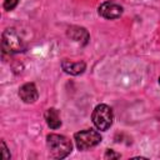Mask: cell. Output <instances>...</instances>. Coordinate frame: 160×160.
Instances as JSON below:
<instances>
[{"label":"cell","instance_id":"1","mask_svg":"<svg viewBox=\"0 0 160 160\" xmlns=\"http://www.w3.org/2000/svg\"><path fill=\"white\" fill-rule=\"evenodd\" d=\"M46 146L49 156L56 160L65 159L72 151V142L70 139L60 134H49L46 136Z\"/></svg>","mask_w":160,"mask_h":160},{"label":"cell","instance_id":"2","mask_svg":"<svg viewBox=\"0 0 160 160\" xmlns=\"http://www.w3.org/2000/svg\"><path fill=\"white\" fill-rule=\"evenodd\" d=\"M1 49L4 55L5 54L12 55V54L26 51L28 45L25 40L20 36V34L16 31V29L8 28L2 31V35H1Z\"/></svg>","mask_w":160,"mask_h":160},{"label":"cell","instance_id":"3","mask_svg":"<svg viewBox=\"0 0 160 160\" xmlns=\"http://www.w3.org/2000/svg\"><path fill=\"white\" fill-rule=\"evenodd\" d=\"M91 120L94 126L100 131H106L114 121L112 109L106 104H99L94 108L91 114Z\"/></svg>","mask_w":160,"mask_h":160},{"label":"cell","instance_id":"4","mask_svg":"<svg viewBox=\"0 0 160 160\" xmlns=\"http://www.w3.org/2000/svg\"><path fill=\"white\" fill-rule=\"evenodd\" d=\"M101 140H102V136L100 135L99 131L94 129H85L74 134L75 145L80 151H86L91 148H95L101 142Z\"/></svg>","mask_w":160,"mask_h":160},{"label":"cell","instance_id":"5","mask_svg":"<svg viewBox=\"0 0 160 160\" xmlns=\"http://www.w3.org/2000/svg\"><path fill=\"white\" fill-rule=\"evenodd\" d=\"M122 6L114 2V1H104L102 4L99 5L98 8V14L108 20H115L119 19L122 15Z\"/></svg>","mask_w":160,"mask_h":160},{"label":"cell","instance_id":"6","mask_svg":"<svg viewBox=\"0 0 160 160\" xmlns=\"http://www.w3.org/2000/svg\"><path fill=\"white\" fill-rule=\"evenodd\" d=\"M19 98L25 104H34L39 99V91L34 82H25L19 88Z\"/></svg>","mask_w":160,"mask_h":160},{"label":"cell","instance_id":"7","mask_svg":"<svg viewBox=\"0 0 160 160\" xmlns=\"http://www.w3.org/2000/svg\"><path fill=\"white\" fill-rule=\"evenodd\" d=\"M66 35L68 38H70L72 41H76L79 42L80 45H86L90 40V35L88 32V30L82 26H76V25H72L70 28H68L66 30Z\"/></svg>","mask_w":160,"mask_h":160},{"label":"cell","instance_id":"8","mask_svg":"<svg viewBox=\"0 0 160 160\" xmlns=\"http://www.w3.org/2000/svg\"><path fill=\"white\" fill-rule=\"evenodd\" d=\"M61 69L69 75L78 76L86 70V64L84 61H71V60L64 59L61 61Z\"/></svg>","mask_w":160,"mask_h":160},{"label":"cell","instance_id":"9","mask_svg":"<svg viewBox=\"0 0 160 160\" xmlns=\"http://www.w3.org/2000/svg\"><path fill=\"white\" fill-rule=\"evenodd\" d=\"M45 121L48 124V126L51 130H56L61 126V119H60V114L59 110L55 108H49L45 111Z\"/></svg>","mask_w":160,"mask_h":160},{"label":"cell","instance_id":"10","mask_svg":"<svg viewBox=\"0 0 160 160\" xmlns=\"http://www.w3.org/2000/svg\"><path fill=\"white\" fill-rule=\"evenodd\" d=\"M19 4V0H4V9L6 11L14 10Z\"/></svg>","mask_w":160,"mask_h":160},{"label":"cell","instance_id":"11","mask_svg":"<svg viewBox=\"0 0 160 160\" xmlns=\"http://www.w3.org/2000/svg\"><path fill=\"white\" fill-rule=\"evenodd\" d=\"M104 158L105 159H120L121 158V155L119 154V152H115L112 149H108L106 151H105V154H104Z\"/></svg>","mask_w":160,"mask_h":160},{"label":"cell","instance_id":"12","mask_svg":"<svg viewBox=\"0 0 160 160\" xmlns=\"http://www.w3.org/2000/svg\"><path fill=\"white\" fill-rule=\"evenodd\" d=\"M1 152H2V159L4 160H9L11 158V154H10V151H9V149H8V146H6L4 140H1Z\"/></svg>","mask_w":160,"mask_h":160},{"label":"cell","instance_id":"13","mask_svg":"<svg viewBox=\"0 0 160 160\" xmlns=\"http://www.w3.org/2000/svg\"><path fill=\"white\" fill-rule=\"evenodd\" d=\"M159 84H160V76H159Z\"/></svg>","mask_w":160,"mask_h":160}]
</instances>
